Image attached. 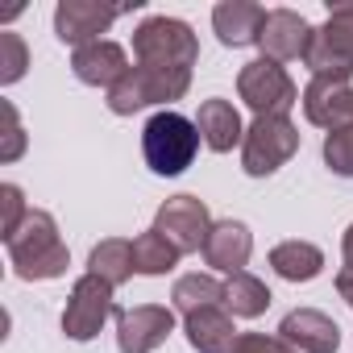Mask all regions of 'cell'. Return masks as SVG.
Returning <instances> with one entry per match:
<instances>
[{"instance_id": "6da1fadb", "label": "cell", "mask_w": 353, "mask_h": 353, "mask_svg": "<svg viewBox=\"0 0 353 353\" xmlns=\"http://www.w3.org/2000/svg\"><path fill=\"white\" fill-rule=\"evenodd\" d=\"M9 245V262L26 283H42V279H59L67 274V245L59 237V225L50 212L30 208V216L21 221V229L5 241Z\"/></svg>"}, {"instance_id": "7a4b0ae2", "label": "cell", "mask_w": 353, "mask_h": 353, "mask_svg": "<svg viewBox=\"0 0 353 353\" xmlns=\"http://www.w3.org/2000/svg\"><path fill=\"white\" fill-rule=\"evenodd\" d=\"M196 150H200L196 121H188L174 108L154 112L145 121V129H141V154H145L154 174H183L196 162Z\"/></svg>"}, {"instance_id": "3957f363", "label": "cell", "mask_w": 353, "mask_h": 353, "mask_svg": "<svg viewBox=\"0 0 353 353\" xmlns=\"http://www.w3.org/2000/svg\"><path fill=\"white\" fill-rule=\"evenodd\" d=\"M188 88H192V71L188 67H150V63H137V67H129L121 75V83L108 88V108L117 117H133L145 104L179 100Z\"/></svg>"}, {"instance_id": "277c9868", "label": "cell", "mask_w": 353, "mask_h": 353, "mask_svg": "<svg viewBox=\"0 0 353 353\" xmlns=\"http://www.w3.org/2000/svg\"><path fill=\"white\" fill-rule=\"evenodd\" d=\"M303 63L316 79L353 75V5H328V21L312 34Z\"/></svg>"}, {"instance_id": "5b68a950", "label": "cell", "mask_w": 353, "mask_h": 353, "mask_svg": "<svg viewBox=\"0 0 353 353\" xmlns=\"http://www.w3.org/2000/svg\"><path fill=\"white\" fill-rule=\"evenodd\" d=\"M133 54H137V63H150V67H188L192 71L200 59V46H196V34L188 21L150 17L133 34Z\"/></svg>"}, {"instance_id": "8992f818", "label": "cell", "mask_w": 353, "mask_h": 353, "mask_svg": "<svg viewBox=\"0 0 353 353\" xmlns=\"http://www.w3.org/2000/svg\"><path fill=\"white\" fill-rule=\"evenodd\" d=\"M295 150H299V133L287 117H254L241 141V166L245 174L262 179V174H274Z\"/></svg>"}, {"instance_id": "52a82bcc", "label": "cell", "mask_w": 353, "mask_h": 353, "mask_svg": "<svg viewBox=\"0 0 353 353\" xmlns=\"http://www.w3.org/2000/svg\"><path fill=\"white\" fill-rule=\"evenodd\" d=\"M237 92H241V100H245L258 117H287V112L295 108V100H299L291 75H287L274 59H266V54L241 67Z\"/></svg>"}, {"instance_id": "ba28073f", "label": "cell", "mask_w": 353, "mask_h": 353, "mask_svg": "<svg viewBox=\"0 0 353 353\" xmlns=\"http://www.w3.org/2000/svg\"><path fill=\"white\" fill-rule=\"evenodd\" d=\"M154 229L179 250V254H196L208 245V233H212V216H208V204L196 200V196H170L158 216H154Z\"/></svg>"}, {"instance_id": "9c48e42d", "label": "cell", "mask_w": 353, "mask_h": 353, "mask_svg": "<svg viewBox=\"0 0 353 353\" xmlns=\"http://www.w3.org/2000/svg\"><path fill=\"white\" fill-rule=\"evenodd\" d=\"M117 312L121 307L112 303V287L96 274H83L71 287V299H67V312H63V332L71 341H92L100 332V324Z\"/></svg>"}, {"instance_id": "30bf717a", "label": "cell", "mask_w": 353, "mask_h": 353, "mask_svg": "<svg viewBox=\"0 0 353 353\" xmlns=\"http://www.w3.org/2000/svg\"><path fill=\"white\" fill-rule=\"evenodd\" d=\"M170 332H174V312L170 307L141 303V307H121L117 312V345H121V353H154Z\"/></svg>"}, {"instance_id": "8fae6325", "label": "cell", "mask_w": 353, "mask_h": 353, "mask_svg": "<svg viewBox=\"0 0 353 353\" xmlns=\"http://www.w3.org/2000/svg\"><path fill=\"white\" fill-rule=\"evenodd\" d=\"M129 9H108V5H96V0H63L54 9V34L67 42V46H92L100 42V34Z\"/></svg>"}, {"instance_id": "7c38bea8", "label": "cell", "mask_w": 353, "mask_h": 353, "mask_svg": "<svg viewBox=\"0 0 353 353\" xmlns=\"http://www.w3.org/2000/svg\"><path fill=\"white\" fill-rule=\"evenodd\" d=\"M303 117L328 133L353 125V83L349 79H312L303 88Z\"/></svg>"}, {"instance_id": "4fadbf2b", "label": "cell", "mask_w": 353, "mask_h": 353, "mask_svg": "<svg viewBox=\"0 0 353 353\" xmlns=\"http://www.w3.org/2000/svg\"><path fill=\"white\" fill-rule=\"evenodd\" d=\"M312 34H316V30H312L295 9H270L266 21H262L258 46L266 50V59H274V63H291V59H303V54H307Z\"/></svg>"}, {"instance_id": "5bb4252c", "label": "cell", "mask_w": 353, "mask_h": 353, "mask_svg": "<svg viewBox=\"0 0 353 353\" xmlns=\"http://www.w3.org/2000/svg\"><path fill=\"white\" fill-rule=\"evenodd\" d=\"M279 341H287L295 353H336L341 328H336L332 316H324V312H316V307H295V312L283 316Z\"/></svg>"}, {"instance_id": "9a60e30c", "label": "cell", "mask_w": 353, "mask_h": 353, "mask_svg": "<svg viewBox=\"0 0 353 353\" xmlns=\"http://www.w3.org/2000/svg\"><path fill=\"white\" fill-rule=\"evenodd\" d=\"M250 254H254V237H250V229H245L241 221H221V225H212L208 245H204V258H208L212 270H225V274L233 279V274L245 270Z\"/></svg>"}, {"instance_id": "2e32d148", "label": "cell", "mask_w": 353, "mask_h": 353, "mask_svg": "<svg viewBox=\"0 0 353 353\" xmlns=\"http://www.w3.org/2000/svg\"><path fill=\"white\" fill-rule=\"evenodd\" d=\"M183 332H188V341H192L196 353H233V345H237L233 316H229V307H221V303L183 316Z\"/></svg>"}, {"instance_id": "e0dca14e", "label": "cell", "mask_w": 353, "mask_h": 353, "mask_svg": "<svg viewBox=\"0 0 353 353\" xmlns=\"http://www.w3.org/2000/svg\"><path fill=\"white\" fill-rule=\"evenodd\" d=\"M71 71L79 83H92V88H112L121 83V75L129 71V59L117 42H92V46H79L75 59H71Z\"/></svg>"}, {"instance_id": "ac0fdd59", "label": "cell", "mask_w": 353, "mask_h": 353, "mask_svg": "<svg viewBox=\"0 0 353 353\" xmlns=\"http://www.w3.org/2000/svg\"><path fill=\"white\" fill-rule=\"evenodd\" d=\"M262 21H266V9L254 5V0H225V5L212 9L216 38L225 46H250V42H258Z\"/></svg>"}, {"instance_id": "d6986e66", "label": "cell", "mask_w": 353, "mask_h": 353, "mask_svg": "<svg viewBox=\"0 0 353 353\" xmlns=\"http://www.w3.org/2000/svg\"><path fill=\"white\" fill-rule=\"evenodd\" d=\"M196 129L204 137L208 150L216 154H229L237 141H245V129H241V117L229 100H204L200 112H196Z\"/></svg>"}, {"instance_id": "ffe728a7", "label": "cell", "mask_w": 353, "mask_h": 353, "mask_svg": "<svg viewBox=\"0 0 353 353\" xmlns=\"http://www.w3.org/2000/svg\"><path fill=\"white\" fill-rule=\"evenodd\" d=\"M270 266L287 283H307V279H316L324 270V254L312 241H283V245L270 250Z\"/></svg>"}, {"instance_id": "44dd1931", "label": "cell", "mask_w": 353, "mask_h": 353, "mask_svg": "<svg viewBox=\"0 0 353 353\" xmlns=\"http://www.w3.org/2000/svg\"><path fill=\"white\" fill-rule=\"evenodd\" d=\"M133 270H137V266H133V241H121V237L100 241V245L92 250V258H88V274L104 279L112 291H117L121 283H129Z\"/></svg>"}, {"instance_id": "7402d4cb", "label": "cell", "mask_w": 353, "mask_h": 353, "mask_svg": "<svg viewBox=\"0 0 353 353\" xmlns=\"http://www.w3.org/2000/svg\"><path fill=\"white\" fill-rule=\"evenodd\" d=\"M225 307L233 312V316H245V320H254V316H262L266 307H270V287L262 283V279H254V274H233L229 283H225Z\"/></svg>"}, {"instance_id": "603a6c76", "label": "cell", "mask_w": 353, "mask_h": 353, "mask_svg": "<svg viewBox=\"0 0 353 353\" xmlns=\"http://www.w3.org/2000/svg\"><path fill=\"white\" fill-rule=\"evenodd\" d=\"M170 299H174V312L192 316V312H200V307L225 303V283H216L212 274H183L179 283H174Z\"/></svg>"}, {"instance_id": "cb8c5ba5", "label": "cell", "mask_w": 353, "mask_h": 353, "mask_svg": "<svg viewBox=\"0 0 353 353\" xmlns=\"http://www.w3.org/2000/svg\"><path fill=\"white\" fill-rule=\"evenodd\" d=\"M174 262H179V250H174L158 229L133 237V266H137V274H166Z\"/></svg>"}, {"instance_id": "d4e9b609", "label": "cell", "mask_w": 353, "mask_h": 353, "mask_svg": "<svg viewBox=\"0 0 353 353\" xmlns=\"http://www.w3.org/2000/svg\"><path fill=\"white\" fill-rule=\"evenodd\" d=\"M30 67V50L21 42V34H0V83H17Z\"/></svg>"}, {"instance_id": "484cf974", "label": "cell", "mask_w": 353, "mask_h": 353, "mask_svg": "<svg viewBox=\"0 0 353 353\" xmlns=\"http://www.w3.org/2000/svg\"><path fill=\"white\" fill-rule=\"evenodd\" d=\"M324 162H328L332 174H345V179H353V125L328 133V141H324Z\"/></svg>"}, {"instance_id": "4316f807", "label": "cell", "mask_w": 353, "mask_h": 353, "mask_svg": "<svg viewBox=\"0 0 353 353\" xmlns=\"http://www.w3.org/2000/svg\"><path fill=\"white\" fill-rule=\"evenodd\" d=\"M0 212H5V216H0V237H13L17 229H21V221L30 216V208H26V200H21V188L17 183H5V188H0Z\"/></svg>"}, {"instance_id": "83f0119b", "label": "cell", "mask_w": 353, "mask_h": 353, "mask_svg": "<svg viewBox=\"0 0 353 353\" xmlns=\"http://www.w3.org/2000/svg\"><path fill=\"white\" fill-rule=\"evenodd\" d=\"M0 117H5V145H0V162H17L21 150H26V133H21L17 108L5 100V104H0Z\"/></svg>"}, {"instance_id": "f1b7e54d", "label": "cell", "mask_w": 353, "mask_h": 353, "mask_svg": "<svg viewBox=\"0 0 353 353\" xmlns=\"http://www.w3.org/2000/svg\"><path fill=\"white\" fill-rule=\"evenodd\" d=\"M233 353H295L287 341H279V336H262V332H241L237 336V345H233Z\"/></svg>"}, {"instance_id": "f546056e", "label": "cell", "mask_w": 353, "mask_h": 353, "mask_svg": "<svg viewBox=\"0 0 353 353\" xmlns=\"http://www.w3.org/2000/svg\"><path fill=\"white\" fill-rule=\"evenodd\" d=\"M336 291H341V299L353 307V270H341V274H336Z\"/></svg>"}, {"instance_id": "4dcf8cb0", "label": "cell", "mask_w": 353, "mask_h": 353, "mask_svg": "<svg viewBox=\"0 0 353 353\" xmlns=\"http://www.w3.org/2000/svg\"><path fill=\"white\" fill-rule=\"evenodd\" d=\"M341 254H345V270H353V225L345 229V241H341Z\"/></svg>"}]
</instances>
